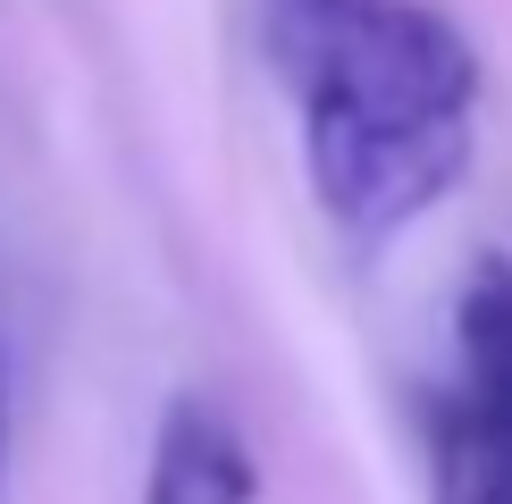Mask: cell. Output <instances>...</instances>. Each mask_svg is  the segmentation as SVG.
<instances>
[{
  "label": "cell",
  "mask_w": 512,
  "mask_h": 504,
  "mask_svg": "<svg viewBox=\"0 0 512 504\" xmlns=\"http://www.w3.org/2000/svg\"><path fill=\"white\" fill-rule=\"evenodd\" d=\"M261 51L303 110L311 185L353 236H395L471 168L479 51L429 0H269Z\"/></svg>",
  "instance_id": "obj_1"
},
{
  "label": "cell",
  "mask_w": 512,
  "mask_h": 504,
  "mask_svg": "<svg viewBox=\"0 0 512 504\" xmlns=\"http://www.w3.org/2000/svg\"><path fill=\"white\" fill-rule=\"evenodd\" d=\"M462 378L437 420V504H512V269L462 294Z\"/></svg>",
  "instance_id": "obj_2"
},
{
  "label": "cell",
  "mask_w": 512,
  "mask_h": 504,
  "mask_svg": "<svg viewBox=\"0 0 512 504\" xmlns=\"http://www.w3.org/2000/svg\"><path fill=\"white\" fill-rule=\"evenodd\" d=\"M252 454L244 437L227 429L219 404L202 395H177L160 412V437H152V479H143V504H252Z\"/></svg>",
  "instance_id": "obj_3"
},
{
  "label": "cell",
  "mask_w": 512,
  "mask_h": 504,
  "mask_svg": "<svg viewBox=\"0 0 512 504\" xmlns=\"http://www.w3.org/2000/svg\"><path fill=\"white\" fill-rule=\"evenodd\" d=\"M0 479H9V362H0Z\"/></svg>",
  "instance_id": "obj_4"
}]
</instances>
